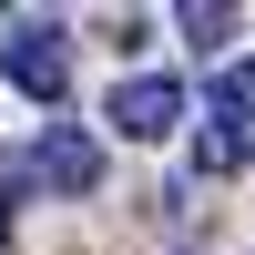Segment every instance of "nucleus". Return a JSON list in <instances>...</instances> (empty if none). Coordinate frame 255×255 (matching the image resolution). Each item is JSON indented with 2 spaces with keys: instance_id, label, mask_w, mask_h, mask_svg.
<instances>
[{
  "instance_id": "f257e3e1",
  "label": "nucleus",
  "mask_w": 255,
  "mask_h": 255,
  "mask_svg": "<svg viewBox=\"0 0 255 255\" xmlns=\"http://www.w3.org/2000/svg\"><path fill=\"white\" fill-rule=\"evenodd\" d=\"M102 123L133 133V143H174V133H194V92H184L174 72H123L113 92H102Z\"/></svg>"
},
{
  "instance_id": "f03ea898",
  "label": "nucleus",
  "mask_w": 255,
  "mask_h": 255,
  "mask_svg": "<svg viewBox=\"0 0 255 255\" xmlns=\"http://www.w3.org/2000/svg\"><path fill=\"white\" fill-rule=\"evenodd\" d=\"M0 82L20 102H61L72 92V31L61 20H10L0 31Z\"/></svg>"
},
{
  "instance_id": "7ed1b4c3",
  "label": "nucleus",
  "mask_w": 255,
  "mask_h": 255,
  "mask_svg": "<svg viewBox=\"0 0 255 255\" xmlns=\"http://www.w3.org/2000/svg\"><path fill=\"white\" fill-rule=\"evenodd\" d=\"M31 184H41V194H61V204L102 194V143L82 133V123H51V133L31 143Z\"/></svg>"
},
{
  "instance_id": "20e7f679",
  "label": "nucleus",
  "mask_w": 255,
  "mask_h": 255,
  "mask_svg": "<svg viewBox=\"0 0 255 255\" xmlns=\"http://www.w3.org/2000/svg\"><path fill=\"white\" fill-rule=\"evenodd\" d=\"M184 143H194V174H215V184H225V174H245V163H255V133H245L235 113H204V123H194Z\"/></svg>"
},
{
  "instance_id": "39448f33",
  "label": "nucleus",
  "mask_w": 255,
  "mask_h": 255,
  "mask_svg": "<svg viewBox=\"0 0 255 255\" xmlns=\"http://www.w3.org/2000/svg\"><path fill=\"white\" fill-rule=\"evenodd\" d=\"M184 31H194L204 51H225V31H235V10H215V0H194V10H184Z\"/></svg>"
},
{
  "instance_id": "423d86ee",
  "label": "nucleus",
  "mask_w": 255,
  "mask_h": 255,
  "mask_svg": "<svg viewBox=\"0 0 255 255\" xmlns=\"http://www.w3.org/2000/svg\"><path fill=\"white\" fill-rule=\"evenodd\" d=\"M0 245H10V184H0Z\"/></svg>"
}]
</instances>
